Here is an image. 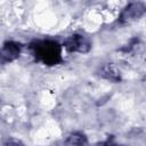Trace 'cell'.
Instances as JSON below:
<instances>
[{
    "label": "cell",
    "mask_w": 146,
    "mask_h": 146,
    "mask_svg": "<svg viewBox=\"0 0 146 146\" xmlns=\"http://www.w3.org/2000/svg\"><path fill=\"white\" fill-rule=\"evenodd\" d=\"M30 49L34 58L48 66H54L63 60L62 46L54 40H35L30 44Z\"/></svg>",
    "instance_id": "6da1fadb"
},
{
    "label": "cell",
    "mask_w": 146,
    "mask_h": 146,
    "mask_svg": "<svg viewBox=\"0 0 146 146\" xmlns=\"http://www.w3.org/2000/svg\"><path fill=\"white\" fill-rule=\"evenodd\" d=\"M63 46L65 49H67L71 52H80V54H87L91 49L90 40L86 35L79 33L72 34L68 38H66Z\"/></svg>",
    "instance_id": "7a4b0ae2"
},
{
    "label": "cell",
    "mask_w": 146,
    "mask_h": 146,
    "mask_svg": "<svg viewBox=\"0 0 146 146\" xmlns=\"http://www.w3.org/2000/svg\"><path fill=\"white\" fill-rule=\"evenodd\" d=\"M146 7L143 2H130L127 5L119 16V22L121 24H130L135 21H138L144 16Z\"/></svg>",
    "instance_id": "3957f363"
},
{
    "label": "cell",
    "mask_w": 146,
    "mask_h": 146,
    "mask_svg": "<svg viewBox=\"0 0 146 146\" xmlns=\"http://www.w3.org/2000/svg\"><path fill=\"white\" fill-rule=\"evenodd\" d=\"M22 52V46L16 41H6L0 47V64H8L16 60Z\"/></svg>",
    "instance_id": "277c9868"
},
{
    "label": "cell",
    "mask_w": 146,
    "mask_h": 146,
    "mask_svg": "<svg viewBox=\"0 0 146 146\" xmlns=\"http://www.w3.org/2000/svg\"><path fill=\"white\" fill-rule=\"evenodd\" d=\"M99 72H100L99 74L104 79H106V80H110L112 82H119V81H121L120 70L113 63H106V64H104L100 67V71Z\"/></svg>",
    "instance_id": "5b68a950"
},
{
    "label": "cell",
    "mask_w": 146,
    "mask_h": 146,
    "mask_svg": "<svg viewBox=\"0 0 146 146\" xmlns=\"http://www.w3.org/2000/svg\"><path fill=\"white\" fill-rule=\"evenodd\" d=\"M65 145L66 146H88L89 141L87 136L83 132L75 131L67 136V138L65 139Z\"/></svg>",
    "instance_id": "8992f818"
},
{
    "label": "cell",
    "mask_w": 146,
    "mask_h": 146,
    "mask_svg": "<svg viewBox=\"0 0 146 146\" xmlns=\"http://www.w3.org/2000/svg\"><path fill=\"white\" fill-rule=\"evenodd\" d=\"M2 146H25V144H24L21 139H18V138L9 137V138H7V139L3 141Z\"/></svg>",
    "instance_id": "52a82bcc"
},
{
    "label": "cell",
    "mask_w": 146,
    "mask_h": 146,
    "mask_svg": "<svg viewBox=\"0 0 146 146\" xmlns=\"http://www.w3.org/2000/svg\"><path fill=\"white\" fill-rule=\"evenodd\" d=\"M97 146H122V145L117 144L113 138H108L105 141H102V143L97 144Z\"/></svg>",
    "instance_id": "ba28073f"
}]
</instances>
